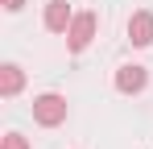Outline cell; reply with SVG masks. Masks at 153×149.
Segmentation results:
<instances>
[{"label":"cell","mask_w":153,"mask_h":149,"mask_svg":"<svg viewBox=\"0 0 153 149\" xmlns=\"http://www.w3.org/2000/svg\"><path fill=\"white\" fill-rule=\"evenodd\" d=\"M91 37H95V13H75V21L66 29V46L75 50V54H83V50L91 46Z\"/></svg>","instance_id":"2"},{"label":"cell","mask_w":153,"mask_h":149,"mask_svg":"<svg viewBox=\"0 0 153 149\" xmlns=\"http://www.w3.org/2000/svg\"><path fill=\"white\" fill-rule=\"evenodd\" d=\"M145 83H149V71L145 66H137V62H128L116 71V91H124V95H141L145 91Z\"/></svg>","instance_id":"3"},{"label":"cell","mask_w":153,"mask_h":149,"mask_svg":"<svg viewBox=\"0 0 153 149\" xmlns=\"http://www.w3.org/2000/svg\"><path fill=\"white\" fill-rule=\"evenodd\" d=\"M4 149H29V141L21 133H8V137H4Z\"/></svg>","instance_id":"7"},{"label":"cell","mask_w":153,"mask_h":149,"mask_svg":"<svg viewBox=\"0 0 153 149\" xmlns=\"http://www.w3.org/2000/svg\"><path fill=\"white\" fill-rule=\"evenodd\" d=\"M71 21H75V13H71L62 0H50V4H46V29H50V33H66Z\"/></svg>","instance_id":"5"},{"label":"cell","mask_w":153,"mask_h":149,"mask_svg":"<svg viewBox=\"0 0 153 149\" xmlns=\"http://www.w3.org/2000/svg\"><path fill=\"white\" fill-rule=\"evenodd\" d=\"M21 87H25V71H21L17 62H8V66L0 71V95H8V99H13Z\"/></svg>","instance_id":"6"},{"label":"cell","mask_w":153,"mask_h":149,"mask_svg":"<svg viewBox=\"0 0 153 149\" xmlns=\"http://www.w3.org/2000/svg\"><path fill=\"white\" fill-rule=\"evenodd\" d=\"M128 42L132 46H153V13L149 8H141V13L128 17Z\"/></svg>","instance_id":"4"},{"label":"cell","mask_w":153,"mask_h":149,"mask_svg":"<svg viewBox=\"0 0 153 149\" xmlns=\"http://www.w3.org/2000/svg\"><path fill=\"white\" fill-rule=\"evenodd\" d=\"M33 120L42 124V128H58V124L66 120V99L54 95V91L37 95V99H33Z\"/></svg>","instance_id":"1"},{"label":"cell","mask_w":153,"mask_h":149,"mask_svg":"<svg viewBox=\"0 0 153 149\" xmlns=\"http://www.w3.org/2000/svg\"><path fill=\"white\" fill-rule=\"evenodd\" d=\"M4 8H8V13H21V8H25V0H4Z\"/></svg>","instance_id":"8"}]
</instances>
